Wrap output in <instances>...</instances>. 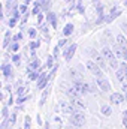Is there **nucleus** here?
Instances as JSON below:
<instances>
[{"label": "nucleus", "mask_w": 127, "mask_h": 129, "mask_svg": "<svg viewBox=\"0 0 127 129\" xmlns=\"http://www.w3.org/2000/svg\"><path fill=\"white\" fill-rule=\"evenodd\" d=\"M102 54H103V57L106 59V62L109 64V68L111 69H114V71H117L118 68H120V59L115 56V53H114V50L111 48V47H108V45H105L103 48H102V51H100Z\"/></svg>", "instance_id": "obj_1"}, {"label": "nucleus", "mask_w": 127, "mask_h": 129, "mask_svg": "<svg viewBox=\"0 0 127 129\" xmlns=\"http://www.w3.org/2000/svg\"><path fill=\"white\" fill-rule=\"evenodd\" d=\"M69 122H70V125L79 128L85 123V114L82 113V110H78V111H75L73 114L69 116Z\"/></svg>", "instance_id": "obj_2"}, {"label": "nucleus", "mask_w": 127, "mask_h": 129, "mask_svg": "<svg viewBox=\"0 0 127 129\" xmlns=\"http://www.w3.org/2000/svg\"><path fill=\"white\" fill-rule=\"evenodd\" d=\"M85 64H87V69H88V71H90V72L94 75V78L105 77V74H103V69H102V68H100V66H99L97 63H96L93 59H91V60H88V62H87Z\"/></svg>", "instance_id": "obj_3"}, {"label": "nucleus", "mask_w": 127, "mask_h": 129, "mask_svg": "<svg viewBox=\"0 0 127 129\" xmlns=\"http://www.w3.org/2000/svg\"><path fill=\"white\" fill-rule=\"evenodd\" d=\"M88 51H90L88 54L91 56V59H93V60H94L96 63L102 68V69H105L108 62H106V59L103 57V54H102V53H99V51H96V50H93V48H91V50H88Z\"/></svg>", "instance_id": "obj_4"}, {"label": "nucleus", "mask_w": 127, "mask_h": 129, "mask_svg": "<svg viewBox=\"0 0 127 129\" xmlns=\"http://www.w3.org/2000/svg\"><path fill=\"white\" fill-rule=\"evenodd\" d=\"M121 14H123V11H121L120 6H112V8L109 9V14H106V20H105V23H106V24H111V23H112L114 20H117Z\"/></svg>", "instance_id": "obj_5"}, {"label": "nucleus", "mask_w": 127, "mask_h": 129, "mask_svg": "<svg viewBox=\"0 0 127 129\" xmlns=\"http://www.w3.org/2000/svg\"><path fill=\"white\" fill-rule=\"evenodd\" d=\"M52 77H51V74H46V72H42L40 74V77L37 78V81H36V89L37 90H42V89H45V87H48V83H49V80H51Z\"/></svg>", "instance_id": "obj_6"}, {"label": "nucleus", "mask_w": 127, "mask_h": 129, "mask_svg": "<svg viewBox=\"0 0 127 129\" xmlns=\"http://www.w3.org/2000/svg\"><path fill=\"white\" fill-rule=\"evenodd\" d=\"M96 86H97L102 92H105V93H109V92L112 90V86H111L109 80H108V78H105V77L96 78Z\"/></svg>", "instance_id": "obj_7"}, {"label": "nucleus", "mask_w": 127, "mask_h": 129, "mask_svg": "<svg viewBox=\"0 0 127 129\" xmlns=\"http://www.w3.org/2000/svg\"><path fill=\"white\" fill-rule=\"evenodd\" d=\"M76 48H78L76 44H69V45L63 50V59L66 62H70V60H72V57H73L75 53H76Z\"/></svg>", "instance_id": "obj_8"}, {"label": "nucleus", "mask_w": 127, "mask_h": 129, "mask_svg": "<svg viewBox=\"0 0 127 129\" xmlns=\"http://www.w3.org/2000/svg\"><path fill=\"white\" fill-rule=\"evenodd\" d=\"M58 107H60V110H61V113H64V114H73L75 111H78L73 105H72V102L70 101H60L58 102Z\"/></svg>", "instance_id": "obj_9"}, {"label": "nucleus", "mask_w": 127, "mask_h": 129, "mask_svg": "<svg viewBox=\"0 0 127 129\" xmlns=\"http://www.w3.org/2000/svg\"><path fill=\"white\" fill-rule=\"evenodd\" d=\"M109 102H111L112 105H120V104L126 102V95H124L123 92H114V93H111V96H109Z\"/></svg>", "instance_id": "obj_10"}, {"label": "nucleus", "mask_w": 127, "mask_h": 129, "mask_svg": "<svg viewBox=\"0 0 127 129\" xmlns=\"http://www.w3.org/2000/svg\"><path fill=\"white\" fill-rule=\"evenodd\" d=\"M46 21L51 24L52 29H57V26H58V15L55 12L49 11V12H46Z\"/></svg>", "instance_id": "obj_11"}, {"label": "nucleus", "mask_w": 127, "mask_h": 129, "mask_svg": "<svg viewBox=\"0 0 127 129\" xmlns=\"http://www.w3.org/2000/svg\"><path fill=\"white\" fill-rule=\"evenodd\" d=\"M0 69H2V74H3V77H5L6 80H9V78H12V77H14V69H12V64L3 63L2 66H0Z\"/></svg>", "instance_id": "obj_12"}, {"label": "nucleus", "mask_w": 127, "mask_h": 129, "mask_svg": "<svg viewBox=\"0 0 127 129\" xmlns=\"http://www.w3.org/2000/svg\"><path fill=\"white\" fill-rule=\"evenodd\" d=\"M43 64L40 63V59H37V57H33L32 60H30V63H29V66H27V74L30 72V71H37V69H40Z\"/></svg>", "instance_id": "obj_13"}, {"label": "nucleus", "mask_w": 127, "mask_h": 129, "mask_svg": "<svg viewBox=\"0 0 127 129\" xmlns=\"http://www.w3.org/2000/svg\"><path fill=\"white\" fill-rule=\"evenodd\" d=\"M73 29H75L73 24H72V23H67V24L64 26V29L61 30V35H63L64 38H67V36H70V35L73 33Z\"/></svg>", "instance_id": "obj_14"}, {"label": "nucleus", "mask_w": 127, "mask_h": 129, "mask_svg": "<svg viewBox=\"0 0 127 129\" xmlns=\"http://www.w3.org/2000/svg\"><path fill=\"white\" fill-rule=\"evenodd\" d=\"M69 74H70V77H72V81H78V80H84L82 77V74L79 72V71H76V69H70L69 71Z\"/></svg>", "instance_id": "obj_15"}, {"label": "nucleus", "mask_w": 127, "mask_h": 129, "mask_svg": "<svg viewBox=\"0 0 127 129\" xmlns=\"http://www.w3.org/2000/svg\"><path fill=\"white\" fill-rule=\"evenodd\" d=\"M115 42H117L118 45H121V47H127V38L123 33H118V35L115 36Z\"/></svg>", "instance_id": "obj_16"}, {"label": "nucleus", "mask_w": 127, "mask_h": 129, "mask_svg": "<svg viewBox=\"0 0 127 129\" xmlns=\"http://www.w3.org/2000/svg\"><path fill=\"white\" fill-rule=\"evenodd\" d=\"M11 42H12V33H11V30H8V32L5 33V39H3V48H8V47L11 45Z\"/></svg>", "instance_id": "obj_17"}, {"label": "nucleus", "mask_w": 127, "mask_h": 129, "mask_svg": "<svg viewBox=\"0 0 127 129\" xmlns=\"http://www.w3.org/2000/svg\"><path fill=\"white\" fill-rule=\"evenodd\" d=\"M49 27H51V24L45 20V23H42L40 26H37V30H39V32H42L43 35H48V32H49Z\"/></svg>", "instance_id": "obj_18"}, {"label": "nucleus", "mask_w": 127, "mask_h": 129, "mask_svg": "<svg viewBox=\"0 0 127 129\" xmlns=\"http://www.w3.org/2000/svg\"><path fill=\"white\" fill-rule=\"evenodd\" d=\"M48 95H49V87H45V89H43V92H42L40 101H39V105H40V107H43V105H45V102H46V99H48Z\"/></svg>", "instance_id": "obj_19"}, {"label": "nucleus", "mask_w": 127, "mask_h": 129, "mask_svg": "<svg viewBox=\"0 0 127 129\" xmlns=\"http://www.w3.org/2000/svg\"><path fill=\"white\" fill-rule=\"evenodd\" d=\"M39 2H40V6H42V12H49L52 0H39Z\"/></svg>", "instance_id": "obj_20"}, {"label": "nucleus", "mask_w": 127, "mask_h": 129, "mask_svg": "<svg viewBox=\"0 0 127 129\" xmlns=\"http://www.w3.org/2000/svg\"><path fill=\"white\" fill-rule=\"evenodd\" d=\"M100 113L103 114V116H106V117H109L111 114H112V108H111V105H102L100 107Z\"/></svg>", "instance_id": "obj_21"}, {"label": "nucleus", "mask_w": 127, "mask_h": 129, "mask_svg": "<svg viewBox=\"0 0 127 129\" xmlns=\"http://www.w3.org/2000/svg\"><path fill=\"white\" fill-rule=\"evenodd\" d=\"M55 57H54V54H49L48 57H46V63H45V68H48V69H52L54 66H55Z\"/></svg>", "instance_id": "obj_22"}, {"label": "nucleus", "mask_w": 127, "mask_h": 129, "mask_svg": "<svg viewBox=\"0 0 127 129\" xmlns=\"http://www.w3.org/2000/svg\"><path fill=\"white\" fill-rule=\"evenodd\" d=\"M115 77H117V80H118L120 83H124V81H126V75H124V72H123L121 68H118V69L115 71Z\"/></svg>", "instance_id": "obj_23"}, {"label": "nucleus", "mask_w": 127, "mask_h": 129, "mask_svg": "<svg viewBox=\"0 0 127 129\" xmlns=\"http://www.w3.org/2000/svg\"><path fill=\"white\" fill-rule=\"evenodd\" d=\"M76 12L81 14V15L85 14V8H84V5H82V0H76Z\"/></svg>", "instance_id": "obj_24"}, {"label": "nucleus", "mask_w": 127, "mask_h": 129, "mask_svg": "<svg viewBox=\"0 0 127 129\" xmlns=\"http://www.w3.org/2000/svg\"><path fill=\"white\" fill-rule=\"evenodd\" d=\"M94 9H96V14H97V15H106V14H105V6L102 5V2H100L99 5H96Z\"/></svg>", "instance_id": "obj_25"}, {"label": "nucleus", "mask_w": 127, "mask_h": 129, "mask_svg": "<svg viewBox=\"0 0 127 129\" xmlns=\"http://www.w3.org/2000/svg\"><path fill=\"white\" fill-rule=\"evenodd\" d=\"M43 20H46V15L45 12H40L39 15H36V26H40L43 23Z\"/></svg>", "instance_id": "obj_26"}, {"label": "nucleus", "mask_w": 127, "mask_h": 129, "mask_svg": "<svg viewBox=\"0 0 127 129\" xmlns=\"http://www.w3.org/2000/svg\"><path fill=\"white\" fill-rule=\"evenodd\" d=\"M40 47V39H33L32 42L29 44V48L30 50H37Z\"/></svg>", "instance_id": "obj_27"}, {"label": "nucleus", "mask_w": 127, "mask_h": 129, "mask_svg": "<svg viewBox=\"0 0 127 129\" xmlns=\"http://www.w3.org/2000/svg\"><path fill=\"white\" fill-rule=\"evenodd\" d=\"M9 110H8V105L6 104H3V107H2V119H9Z\"/></svg>", "instance_id": "obj_28"}, {"label": "nucleus", "mask_w": 127, "mask_h": 129, "mask_svg": "<svg viewBox=\"0 0 127 129\" xmlns=\"http://www.w3.org/2000/svg\"><path fill=\"white\" fill-rule=\"evenodd\" d=\"M30 128H32V117L26 116L24 117V126H23V129H30Z\"/></svg>", "instance_id": "obj_29"}, {"label": "nucleus", "mask_w": 127, "mask_h": 129, "mask_svg": "<svg viewBox=\"0 0 127 129\" xmlns=\"http://www.w3.org/2000/svg\"><path fill=\"white\" fill-rule=\"evenodd\" d=\"M9 50H11V53H18L20 51V44L18 42H11Z\"/></svg>", "instance_id": "obj_30"}, {"label": "nucleus", "mask_w": 127, "mask_h": 129, "mask_svg": "<svg viewBox=\"0 0 127 129\" xmlns=\"http://www.w3.org/2000/svg\"><path fill=\"white\" fill-rule=\"evenodd\" d=\"M12 63L14 64H21V54H18V53H15L14 56H12Z\"/></svg>", "instance_id": "obj_31"}, {"label": "nucleus", "mask_w": 127, "mask_h": 129, "mask_svg": "<svg viewBox=\"0 0 127 129\" xmlns=\"http://www.w3.org/2000/svg\"><path fill=\"white\" fill-rule=\"evenodd\" d=\"M24 39V35H23V32L17 33V35H14L12 36V42H20V41H23Z\"/></svg>", "instance_id": "obj_32"}, {"label": "nucleus", "mask_w": 127, "mask_h": 129, "mask_svg": "<svg viewBox=\"0 0 127 129\" xmlns=\"http://www.w3.org/2000/svg\"><path fill=\"white\" fill-rule=\"evenodd\" d=\"M27 99H30V96H29V95H27V96L21 95V96H18V98H17V101H15V102H17L18 105H23V104H24V102H26Z\"/></svg>", "instance_id": "obj_33"}, {"label": "nucleus", "mask_w": 127, "mask_h": 129, "mask_svg": "<svg viewBox=\"0 0 127 129\" xmlns=\"http://www.w3.org/2000/svg\"><path fill=\"white\" fill-rule=\"evenodd\" d=\"M26 92H27V86H20V87H17V95H18V96L24 95Z\"/></svg>", "instance_id": "obj_34"}, {"label": "nucleus", "mask_w": 127, "mask_h": 129, "mask_svg": "<svg viewBox=\"0 0 127 129\" xmlns=\"http://www.w3.org/2000/svg\"><path fill=\"white\" fill-rule=\"evenodd\" d=\"M9 122H11L12 126L17 123V111H12V113H11V116H9Z\"/></svg>", "instance_id": "obj_35"}, {"label": "nucleus", "mask_w": 127, "mask_h": 129, "mask_svg": "<svg viewBox=\"0 0 127 129\" xmlns=\"http://www.w3.org/2000/svg\"><path fill=\"white\" fill-rule=\"evenodd\" d=\"M29 36L30 39H37V29H29Z\"/></svg>", "instance_id": "obj_36"}, {"label": "nucleus", "mask_w": 127, "mask_h": 129, "mask_svg": "<svg viewBox=\"0 0 127 129\" xmlns=\"http://www.w3.org/2000/svg\"><path fill=\"white\" fill-rule=\"evenodd\" d=\"M17 23H18V20H15V18H12V17H11V18H9V21H8V26H9L11 29H14V27L17 26Z\"/></svg>", "instance_id": "obj_37"}, {"label": "nucleus", "mask_w": 127, "mask_h": 129, "mask_svg": "<svg viewBox=\"0 0 127 129\" xmlns=\"http://www.w3.org/2000/svg\"><path fill=\"white\" fill-rule=\"evenodd\" d=\"M120 68L123 69V72H124V75H126V83H127V62H126V60L120 63Z\"/></svg>", "instance_id": "obj_38"}, {"label": "nucleus", "mask_w": 127, "mask_h": 129, "mask_svg": "<svg viewBox=\"0 0 127 129\" xmlns=\"http://www.w3.org/2000/svg\"><path fill=\"white\" fill-rule=\"evenodd\" d=\"M67 44H69V39H67V38H64V39H60V41H58V44H57V45H58L60 48H63L64 45H67Z\"/></svg>", "instance_id": "obj_39"}, {"label": "nucleus", "mask_w": 127, "mask_h": 129, "mask_svg": "<svg viewBox=\"0 0 127 129\" xmlns=\"http://www.w3.org/2000/svg\"><path fill=\"white\" fill-rule=\"evenodd\" d=\"M52 54H54V57H55V59H58V54H60V47H58V45H57V47L54 48Z\"/></svg>", "instance_id": "obj_40"}, {"label": "nucleus", "mask_w": 127, "mask_h": 129, "mask_svg": "<svg viewBox=\"0 0 127 129\" xmlns=\"http://www.w3.org/2000/svg\"><path fill=\"white\" fill-rule=\"evenodd\" d=\"M120 27L123 29V32H124V33H127V21H123V23L120 24Z\"/></svg>", "instance_id": "obj_41"}, {"label": "nucleus", "mask_w": 127, "mask_h": 129, "mask_svg": "<svg viewBox=\"0 0 127 129\" xmlns=\"http://www.w3.org/2000/svg\"><path fill=\"white\" fill-rule=\"evenodd\" d=\"M123 125H124V128L127 129V117H123Z\"/></svg>", "instance_id": "obj_42"}, {"label": "nucleus", "mask_w": 127, "mask_h": 129, "mask_svg": "<svg viewBox=\"0 0 127 129\" xmlns=\"http://www.w3.org/2000/svg\"><path fill=\"white\" fill-rule=\"evenodd\" d=\"M36 120H37L39 125H42V119H40V116H36Z\"/></svg>", "instance_id": "obj_43"}, {"label": "nucleus", "mask_w": 127, "mask_h": 129, "mask_svg": "<svg viewBox=\"0 0 127 129\" xmlns=\"http://www.w3.org/2000/svg\"><path fill=\"white\" fill-rule=\"evenodd\" d=\"M33 2H34V0H24V3H26V5H30V3H33Z\"/></svg>", "instance_id": "obj_44"}, {"label": "nucleus", "mask_w": 127, "mask_h": 129, "mask_svg": "<svg viewBox=\"0 0 127 129\" xmlns=\"http://www.w3.org/2000/svg\"><path fill=\"white\" fill-rule=\"evenodd\" d=\"M99 3H100V0H93V5H94V6L96 5H99Z\"/></svg>", "instance_id": "obj_45"}, {"label": "nucleus", "mask_w": 127, "mask_h": 129, "mask_svg": "<svg viewBox=\"0 0 127 129\" xmlns=\"http://www.w3.org/2000/svg\"><path fill=\"white\" fill-rule=\"evenodd\" d=\"M123 117H127V110H124V111H123Z\"/></svg>", "instance_id": "obj_46"}, {"label": "nucleus", "mask_w": 127, "mask_h": 129, "mask_svg": "<svg viewBox=\"0 0 127 129\" xmlns=\"http://www.w3.org/2000/svg\"><path fill=\"white\" fill-rule=\"evenodd\" d=\"M66 2H67V3H72V2H75V0H66Z\"/></svg>", "instance_id": "obj_47"}, {"label": "nucleus", "mask_w": 127, "mask_h": 129, "mask_svg": "<svg viewBox=\"0 0 127 129\" xmlns=\"http://www.w3.org/2000/svg\"><path fill=\"white\" fill-rule=\"evenodd\" d=\"M124 6H127V0H124Z\"/></svg>", "instance_id": "obj_48"}, {"label": "nucleus", "mask_w": 127, "mask_h": 129, "mask_svg": "<svg viewBox=\"0 0 127 129\" xmlns=\"http://www.w3.org/2000/svg\"><path fill=\"white\" fill-rule=\"evenodd\" d=\"M126 102H127V93H126Z\"/></svg>", "instance_id": "obj_49"}]
</instances>
